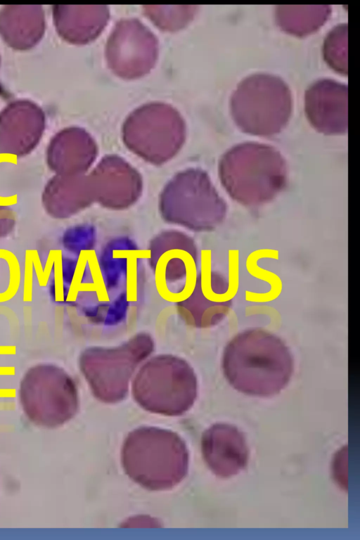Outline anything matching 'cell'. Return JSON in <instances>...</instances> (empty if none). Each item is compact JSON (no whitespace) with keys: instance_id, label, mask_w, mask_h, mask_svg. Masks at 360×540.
Wrapping results in <instances>:
<instances>
[{"instance_id":"cell-13","label":"cell","mask_w":360,"mask_h":540,"mask_svg":"<svg viewBox=\"0 0 360 540\" xmlns=\"http://www.w3.org/2000/svg\"><path fill=\"white\" fill-rule=\"evenodd\" d=\"M201 449L207 466L220 477L238 474L248 463L245 437L232 425L217 423L206 430L202 436Z\"/></svg>"},{"instance_id":"cell-20","label":"cell","mask_w":360,"mask_h":540,"mask_svg":"<svg viewBox=\"0 0 360 540\" xmlns=\"http://www.w3.org/2000/svg\"><path fill=\"white\" fill-rule=\"evenodd\" d=\"M20 282L18 260L11 252L0 249V302L8 301L16 294Z\"/></svg>"},{"instance_id":"cell-15","label":"cell","mask_w":360,"mask_h":540,"mask_svg":"<svg viewBox=\"0 0 360 540\" xmlns=\"http://www.w3.org/2000/svg\"><path fill=\"white\" fill-rule=\"evenodd\" d=\"M53 22L58 34L75 45L88 44L96 39L108 24L107 6L53 5Z\"/></svg>"},{"instance_id":"cell-10","label":"cell","mask_w":360,"mask_h":540,"mask_svg":"<svg viewBox=\"0 0 360 540\" xmlns=\"http://www.w3.org/2000/svg\"><path fill=\"white\" fill-rule=\"evenodd\" d=\"M46 128L41 108L27 99L15 100L0 111V154L20 158L39 144Z\"/></svg>"},{"instance_id":"cell-5","label":"cell","mask_w":360,"mask_h":540,"mask_svg":"<svg viewBox=\"0 0 360 540\" xmlns=\"http://www.w3.org/2000/svg\"><path fill=\"white\" fill-rule=\"evenodd\" d=\"M230 107L233 120L242 131L271 136L288 124L292 112L291 92L280 77L257 73L238 84Z\"/></svg>"},{"instance_id":"cell-16","label":"cell","mask_w":360,"mask_h":540,"mask_svg":"<svg viewBox=\"0 0 360 540\" xmlns=\"http://www.w3.org/2000/svg\"><path fill=\"white\" fill-rule=\"evenodd\" d=\"M94 152L93 142L84 129L68 127L50 140L46 150V164L56 174H67L88 160Z\"/></svg>"},{"instance_id":"cell-12","label":"cell","mask_w":360,"mask_h":540,"mask_svg":"<svg viewBox=\"0 0 360 540\" xmlns=\"http://www.w3.org/2000/svg\"><path fill=\"white\" fill-rule=\"evenodd\" d=\"M347 86L330 79L313 83L306 91L305 112L313 127L326 135L347 131Z\"/></svg>"},{"instance_id":"cell-21","label":"cell","mask_w":360,"mask_h":540,"mask_svg":"<svg viewBox=\"0 0 360 540\" xmlns=\"http://www.w3.org/2000/svg\"><path fill=\"white\" fill-rule=\"evenodd\" d=\"M15 224L14 212L8 207L0 205V238L12 231Z\"/></svg>"},{"instance_id":"cell-6","label":"cell","mask_w":360,"mask_h":540,"mask_svg":"<svg viewBox=\"0 0 360 540\" xmlns=\"http://www.w3.org/2000/svg\"><path fill=\"white\" fill-rule=\"evenodd\" d=\"M153 349L151 336L141 333L117 347L86 349L79 359V368L98 400L117 403L126 397L136 368Z\"/></svg>"},{"instance_id":"cell-1","label":"cell","mask_w":360,"mask_h":540,"mask_svg":"<svg viewBox=\"0 0 360 540\" xmlns=\"http://www.w3.org/2000/svg\"><path fill=\"white\" fill-rule=\"evenodd\" d=\"M223 374L237 391L249 396L270 397L288 384L294 361L285 342L260 328L240 332L225 346Z\"/></svg>"},{"instance_id":"cell-3","label":"cell","mask_w":360,"mask_h":540,"mask_svg":"<svg viewBox=\"0 0 360 540\" xmlns=\"http://www.w3.org/2000/svg\"><path fill=\"white\" fill-rule=\"evenodd\" d=\"M127 475L150 490H165L186 476L188 452L175 432L154 427H141L129 432L122 450Z\"/></svg>"},{"instance_id":"cell-9","label":"cell","mask_w":360,"mask_h":540,"mask_svg":"<svg viewBox=\"0 0 360 540\" xmlns=\"http://www.w3.org/2000/svg\"><path fill=\"white\" fill-rule=\"evenodd\" d=\"M158 53V38L136 18L117 22L105 46L109 68L124 79H134L148 74L154 68Z\"/></svg>"},{"instance_id":"cell-19","label":"cell","mask_w":360,"mask_h":540,"mask_svg":"<svg viewBox=\"0 0 360 540\" xmlns=\"http://www.w3.org/2000/svg\"><path fill=\"white\" fill-rule=\"evenodd\" d=\"M347 25L340 24L328 34L323 44V56L327 63L341 74H347Z\"/></svg>"},{"instance_id":"cell-14","label":"cell","mask_w":360,"mask_h":540,"mask_svg":"<svg viewBox=\"0 0 360 540\" xmlns=\"http://www.w3.org/2000/svg\"><path fill=\"white\" fill-rule=\"evenodd\" d=\"M46 26L41 5H6L0 8V37L15 51L34 48L42 39Z\"/></svg>"},{"instance_id":"cell-22","label":"cell","mask_w":360,"mask_h":540,"mask_svg":"<svg viewBox=\"0 0 360 540\" xmlns=\"http://www.w3.org/2000/svg\"><path fill=\"white\" fill-rule=\"evenodd\" d=\"M1 91H2V88H1V86L0 84V94H1Z\"/></svg>"},{"instance_id":"cell-4","label":"cell","mask_w":360,"mask_h":540,"mask_svg":"<svg viewBox=\"0 0 360 540\" xmlns=\"http://www.w3.org/2000/svg\"><path fill=\"white\" fill-rule=\"evenodd\" d=\"M131 387L134 400L143 409L165 416H180L193 405L198 382L194 370L185 359L159 354L141 365Z\"/></svg>"},{"instance_id":"cell-7","label":"cell","mask_w":360,"mask_h":540,"mask_svg":"<svg viewBox=\"0 0 360 540\" xmlns=\"http://www.w3.org/2000/svg\"><path fill=\"white\" fill-rule=\"evenodd\" d=\"M19 401L30 422L46 428H58L77 413L79 408L75 380L63 368L38 364L27 371L19 387Z\"/></svg>"},{"instance_id":"cell-17","label":"cell","mask_w":360,"mask_h":540,"mask_svg":"<svg viewBox=\"0 0 360 540\" xmlns=\"http://www.w3.org/2000/svg\"><path fill=\"white\" fill-rule=\"evenodd\" d=\"M328 6H279L276 19L280 27L297 36L309 34L318 30L330 14Z\"/></svg>"},{"instance_id":"cell-18","label":"cell","mask_w":360,"mask_h":540,"mask_svg":"<svg viewBox=\"0 0 360 540\" xmlns=\"http://www.w3.org/2000/svg\"><path fill=\"white\" fill-rule=\"evenodd\" d=\"M144 13L160 29L167 31L179 30L193 18L195 6H144Z\"/></svg>"},{"instance_id":"cell-23","label":"cell","mask_w":360,"mask_h":540,"mask_svg":"<svg viewBox=\"0 0 360 540\" xmlns=\"http://www.w3.org/2000/svg\"><path fill=\"white\" fill-rule=\"evenodd\" d=\"M0 64H1V57H0Z\"/></svg>"},{"instance_id":"cell-8","label":"cell","mask_w":360,"mask_h":540,"mask_svg":"<svg viewBox=\"0 0 360 540\" xmlns=\"http://www.w3.org/2000/svg\"><path fill=\"white\" fill-rule=\"evenodd\" d=\"M125 140L135 150L151 158L174 152L183 140L185 123L169 104L153 102L134 110L123 126Z\"/></svg>"},{"instance_id":"cell-2","label":"cell","mask_w":360,"mask_h":540,"mask_svg":"<svg viewBox=\"0 0 360 540\" xmlns=\"http://www.w3.org/2000/svg\"><path fill=\"white\" fill-rule=\"evenodd\" d=\"M219 176L231 199L253 207L269 202L283 191L288 181V167L276 148L244 142L222 155Z\"/></svg>"},{"instance_id":"cell-11","label":"cell","mask_w":360,"mask_h":540,"mask_svg":"<svg viewBox=\"0 0 360 540\" xmlns=\"http://www.w3.org/2000/svg\"><path fill=\"white\" fill-rule=\"evenodd\" d=\"M233 297L229 282L218 274L210 273L199 278L189 296L176 303V308L188 325L207 328L229 314Z\"/></svg>"}]
</instances>
